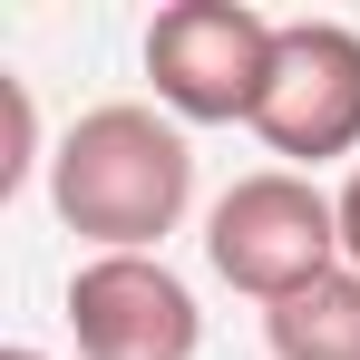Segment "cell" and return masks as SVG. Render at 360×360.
Wrapping results in <instances>:
<instances>
[{
    "label": "cell",
    "mask_w": 360,
    "mask_h": 360,
    "mask_svg": "<svg viewBox=\"0 0 360 360\" xmlns=\"http://www.w3.org/2000/svg\"><path fill=\"white\" fill-rule=\"evenodd\" d=\"M49 205L98 253H156L195 205V146H185L176 117H156L136 98L88 108L49 146Z\"/></svg>",
    "instance_id": "1"
},
{
    "label": "cell",
    "mask_w": 360,
    "mask_h": 360,
    "mask_svg": "<svg viewBox=\"0 0 360 360\" xmlns=\"http://www.w3.org/2000/svg\"><path fill=\"white\" fill-rule=\"evenodd\" d=\"M205 263L253 292L263 311L292 302L302 283L341 273V195H321L311 176L292 166H263V176H234L205 214Z\"/></svg>",
    "instance_id": "2"
},
{
    "label": "cell",
    "mask_w": 360,
    "mask_h": 360,
    "mask_svg": "<svg viewBox=\"0 0 360 360\" xmlns=\"http://www.w3.org/2000/svg\"><path fill=\"white\" fill-rule=\"evenodd\" d=\"M283 20H263L253 0H166L146 20V78L156 108L185 127H253L263 78H273Z\"/></svg>",
    "instance_id": "3"
},
{
    "label": "cell",
    "mask_w": 360,
    "mask_h": 360,
    "mask_svg": "<svg viewBox=\"0 0 360 360\" xmlns=\"http://www.w3.org/2000/svg\"><path fill=\"white\" fill-rule=\"evenodd\" d=\"M253 136L273 156H292V176L360 146V30L351 20H283Z\"/></svg>",
    "instance_id": "4"
},
{
    "label": "cell",
    "mask_w": 360,
    "mask_h": 360,
    "mask_svg": "<svg viewBox=\"0 0 360 360\" xmlns=\"http://www.w3.org/2000/svg\"><path fill=\"white\" fill-rule=\"evenodd\" d=\"M68 331L78 360H195L205 311L156 253H88L68 273Z\"/></svg>",
    "instance_id": "5"
},
{
    "label": "cell",
    "mask_w": 360,
    "mask_h": 360,
    "mask_svg": "<svg viewBox=\"0 0 360 360\" xmlns=\"http://www.w3.org/2000/svg\"><path fill=\"white\" fill-rule=\"evenodd\" d=\"M263 341H273V360H360V273L341 263V273L302 283L292 302H273Z\"/></svg>",
    "instance_id": "6"
},
{
    "label": "cell",
    "mask_w": 360,
    "mask_h": 360,
    "mask_svg": "<svg viewBox=\"0 0 360 360\" xmlns=\"http://www.w3.org/2000/svg\"><path fill=\"white\" fill-rule=\"evenodd\" d=\"M30 166H39V108H30V78L0 68V205L30 185Z\"/></svg>",
    "instance_id": "7"
},
{
    "label": "cell",
    "mask_w": 360,
    "mask_h": 360,
    "mask_svg": "<svg viewBox=\"0 0 360 360\" xmlns=\"http://www.w3.org/2000/svg\"><path fill=\"white\" fill-rule=\"evenodd\" d=\"M341 263L360 273V166H351V185H341Z\"/></svg>",
    "instance_id": "8"
},
{
    "label": "cell",
    "mask_w": 360,
    "mask_h": 360,
    "mask_svg": "<svg viewBox=\"0 0 360 360\" xmlns=\"http://www.w3.org/2000/svg\"><path fill=\"white\" fill-rule=\"evenodd\" d=\"M0 360H49V351H30V341H10V351H0Z\"/></svg>",
    "instance_id": "9"
}]
</instances>
